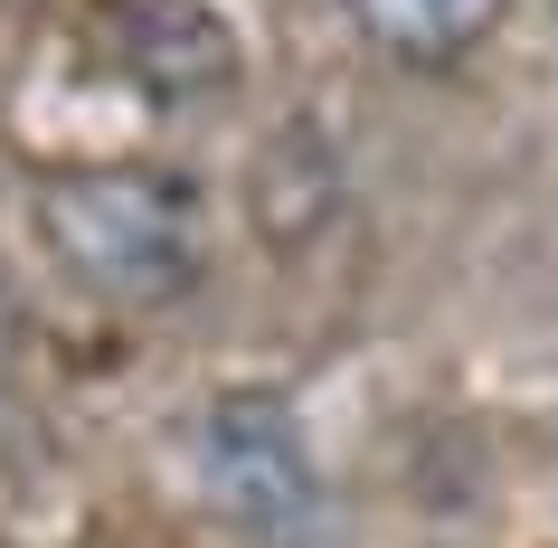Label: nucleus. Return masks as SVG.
<instances>
[{
  "label": "nucleus",
  "instance_id": "nucleus-1",
  "mask_svg": "<svg viewBox=\"0 0 558 548\" xmlns=\"http://www.w3.org/2000/svg\"><path fill=\"white\" fill-rule=\"evenodd\" d=\"M38 236L66 265V284H86L95 303H171L199 284L208 265V218L199 190L161 161H105V171H48L38 180Z\"/></svg>",
  "mask_w": 558,
  "mask_h": 548
},
{
  "label": "nucleus",
  "instance_id": "nucleus-5",
  "mask_svg": "<svg viewBox=\"0 0 558 548\" xmlns=\"http://www.w3.org/2000/svg\"><path fill=\"white\" fill-rule=\"evenodd\" d=\"M0 369H10V341H0Z\"/></svg>",
  "mask_w": 558,
  "mask_h": 548
},
{
  "label": "nucleus",
  "instance_id": "nucleus-2",
  "mask_svg": "<svg viewBox=\"0 0 558 548\" xmlns=\"http://www.w3.org/2000/svg\"><path fill=\"white\" fill-rule=\"evenodd\" d=\"M199 483H208V501L265 548H303L313 520H323V473L303 454L294 416L265 406V398H228L199 426Z\"/></svg>",
  "mask_w": 558,
  "mask_h": 548
},
{
  "label": "nucleus",
  "instance_id": "nucleus-3",
  "mask_svg": "<svg viewBox=\"0 0 558 548\" xmlns=\"http://www.w3.org/2000/svg\"><path fill=\"white\" fill-rule=\"evenodd\" d=\"M123 20V58L143 66V86L161 95V105H180V95H199L228 76V38H218V20H208L199 0H114Z\"/></svg>",
  "mask_w": 558,
  "mask_h": 548
},
{
  "label": "nucleus",
  "instance_id": "nucleus-4",
  "mask_svg": "<svg viewBox=\"0 0 558 548\" xmlns=\"http://www.w3.org/2000/svg\"><path fill=\"white\" fill-rule=\"evenodd\" d=\"M501 10H511V0H351L360 38H369L388 66H454V58H473V48L501 29Z\"/></svg>",
  "mask_w": 558,
  "mask_h": 548
}]
</instances>
